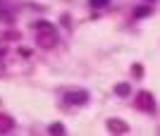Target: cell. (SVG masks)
Masks as SVG:
<instances>
[{
  "mask_svg": "<svg viewBox=\"0 0 160 136\" xmlns=\"http://www.w3.org/2000/svg\"><path fill=\"white\" fill-rule=\"evenodd\" d=\"M86 98H88V95L84 93V91H77V93H67V95H65V100H67V103H72V105H81Z\"/></svg>",
  "mask_w": 160,
  "mask_h": 136,
  "instance_id": "cell-1",
  "label": "cell"
},
{
  "mask_svg": "<svg viewBox=\"0 0 160 136\" xmlns=\"http://www.w3.org/2000/svg\"><path fill=\"white\" fill-rule=\"evenodd\" d=\"M115 91H117L120 95H127V93H129V86H127V84H122V86H117Z\"/></svg>",
  "mask_w": 160,
  "mask_h": 136,
  "instance_id": "cell-3",
  "label": "cell"
},
{
  "mask_svg": "<svg viewBox=\"0 0 160 136\" xmlns=\"http://www.w3.org/2000/svg\"><path fill=\"white\" fill-rule=\"evenodd\" d=\"M110 0H91V7H105Z\"/></svg>",
  "mask_w": 160,
  "mask_h": 136,
  "instance_id": "cell-2",
  "label": "cell"
},
{
  "mask_svg": "<svg viewBox=\"0 0 160 136\" xmlns=\"http://www.w3.org/2000/svg\"><path fill=\"white\" fill-rule=\"evenodd\" d=\"M50 131H53V134H60V131H65V127H62V124H53Z\"/></svg>",
  "mask_w": 160,
  "mask_h": 136,
  "instance_id": "cell-4",
  "label": "cell"
}]
</instances>
